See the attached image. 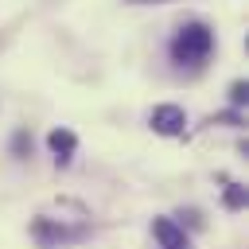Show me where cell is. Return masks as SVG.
Wrapping results in <instances>:
<instances>
[{
	"label": "cell",
	"mask_w": 249,
	"mask_h": 249,
	"mask_svg": "<svg viewBox=\"0 0 249 249\" xmlns=\"http://www.w3.org/2000/svg\"><path fill=\"white\" fill-rule=\"evenodd\" d=\"M210 47H214L210 27L187 23V27H179V35L171 39V58H175V62H202V58L210 54Z\"/></svg>",
	"instance_id": "obj_1"
},
{
	"label": "cell",
	"mask_w": 249,
	"mask_h": 249,
	"mask_svg": "<svg viewBox=\"0 0 249 249\" xmlns=\"http://www.w3.org/2000/svg\"><path fill=\"white\" fill-rule=\"evenodd\" d=\"M12 148H16L19 156H27V152H31V136H27V132H16V140H12Z\"/></svg>",
	"instance_id": "obj_8"
},
{
	"label": "cell",
	"mask_w": 249,
	"mask_h": 249,
	"mask_svg": "<svg viewBox=\"0 0 249 249\" xmlns=\"http://www.w3.org/2000/svg\"><path fill=\"white\" fill-rule=\"evenodd\" d=\"M183 124H187V113H183L179 105H156V109H152V128H156L160 136H179Z\"/></svg>",
	"instance_id": "obj_2"
},
{
	"label": "cell",
	"mask_w": 249,
	"mask_h": 249,
	"mask_svg": "<svg viewBox=\"0 0 249 249\" xmlns=\"http://www.w3.org/2000/svg\"><path fill=\"white\" fill-rule=\"evenodd\" d=\"M226 206H230V210H241V206H245V187L230 183V187H226Z\"/></svg>",
	"instance_id": "obj_6"
},
{
	"label": "cell",
	"mask_w": 249,
	"mask_h": 249,
	"mask_svg": "<svg viewBox=\"0 0 249 249\" xmlns=\"http://www.w3.org/2000/svg\"><path fill=\"white\" fill-rule=\"evenodd\" d=\"M47 148L54 152V160H58V163H66V160L74 156V148H78V136H74L70 128H54V132L47 136Z\"/></svg>",
	"instance_id": "obj_4"
},
{
	"label": "cell",
	"mask_w": 249,
	"mask_h": 249,
	"mask_svg": "<svg viewBox=\"0 0 249 249\" xmlns=\"http://www.w3.org/2000/svg\"><path fill=\"white\" fill-rule=\"evenodd\" d=\"M230 101H233V105H245V101H249V86H245V82H233V86H230Z\"/></svg>",
	"instance_id": "obj_7"
},
{
	"label": "cell",
	"mask_w": 249,
	"mask_h": 249,
	"mask_svg": "<svg viewBox=\"0 0 249 249\" xmlns=\"http://www.w3.org/2000/svg\"><path fill=\"white\" fill-rule=\"evenodd\" d=\"M136 4H144V0H136Z\"/></svg>",
	"instance_id": "obj_9"
},
{
	"label": "cell",
	"mask_w": 249,
	"mask_h": 249,
	"mask_svg": "<svg viewBox=\"0 0 249 249\" xmlns=\"http://www.w3.org/2000/svg\"><path fill=\"white\" fill-rule=\"evenodd\" d=\"M35 237H43V241H62V237H78V230H62V226H51L47 218H39V222H35Z\"/></svg>",
	"instance_id": "obj_5"
},
{
	"label": "cell",
	"mask_w": 249,
	"mask_h": 249,
	"mask_svg": "<svg viewBox=\"0 0 249 249\" xmlns=\"http://www.w3.org/2000/svg\"><path fill=\"white\" fill-rule=\"evenodd\" d=\"M152 237H156L163 249H187V233H183V226H175L171 218H156V222H152Z\"/></svg>",
	"instance_id": "obj_3"
}]
</instances>
